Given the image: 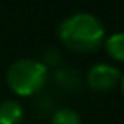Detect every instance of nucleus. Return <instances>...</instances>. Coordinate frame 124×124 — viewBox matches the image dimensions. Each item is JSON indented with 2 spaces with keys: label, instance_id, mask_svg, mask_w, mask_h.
Segmentation results:
<instances>
[{
  "label": "nucleus",
  "instance_id": "nucleus-1",
  "mask_svg": "<svg viewBox=\"0 0 124 124\" xmlns=\"http://www.w3.org/2000/svg\"><path fill=\"white\" fill-rule=\"evenodd\" d=\"M58 36L66 48L85 53L97 49L104 43L105 31L95 16L88 12H78L66 17L60 24Z\"/></svg>",
  "mask_w": 124,
  "mask_h": 124
},
{
  "label": "nucleus",
  "instance_id": "nucleus-2",
  "mask_svg": "<svg viewBox=\"0 0 124 124\" xmlns=\"http://www.w3.org/2000/svg\"><path fill=\"white\" fill-rule=\"evenodd\" d=\"M48 78V68L43 61L22 58L14 61L7 70V85L17 95L27 97L39 92Z\"/></svg>",
  "mask_w": 124,
  "mask_h": 124
},
{
  "label": "nucleus",
  "instance_id": "nucleus-3",
  "mask_svg": "<svg viewBox=\"0 0 124 124\" xmlns=\"http://www.w3.org/2000/svg\"><path fill=\"white\" fill-rule=\"evenodd\" d=\"M87 83L95 92H109L117 83H121V73L117 68L107 63H97L88 70Z\"/></svg>",
  "mask_w": 124,
  "mask_h": 124
},
{
  "label": "nucleus",
  "instance_id": "nucleus-4",
  "mask_svg": "<svg viewBox=\"0 0 124 124\" xmlns=\"http://www.w3.org/2000/svg\"><path fill=\"white\" fill-rule=\"evenodd\" d=\"M24 116L22 105L16 100H4L0 104V124H19Z\"/></svg>",
  "mask_w": 124,
  "mask_h": 124
},
{
  "label": "nucleus",
  "instance_id": "nucleus-5",
  "mask_svg": "<svg viewBox=\"0 0 124 124\" xmlns=\"http://www.w3.org/2000/svg\"><path fill=\"white\" fill-rule=\"evenodd\" d=\"M104 48L116 61H124V32L110 34L104 39Z\"/></svg>",
  "mask_w": 124,
  "mask_h": 124
},
{
  "label": "nucleus",
  "instance_id": "nucleus-6",
  "mask_svg": "<svg viewBox=\"0 0 124 124\" xmlns=\"http://www.w3.org/2000/svg\"><path fill=\"white\" fill-rule=\"evenodd\" d=\"M51 121H53V124H82L78 112H75L73 109H68V107L56 109Z\"/></svg>",
  "mask_w": 124,
  "mask_h": 124
},
{
  "label": "nucleus",
  "instance_id": "nucleus-7",
  "mask_svg": "<svg viewBox=\"0 0 124 124\" xmlns=\"http://www.w3.org/2000/svg\"><path fill=\"white\" fill-rule=\"evenodd\" d=\"M121 87H122V93H124V75L121 77Z\"/></svg>",
  "mask_w": 124,
  "mask_h": 124
}]
</instances>
